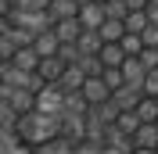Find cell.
Returning <instances> with one entry per match:
<instances>
[{"label":"cell","mask_w":158,"mask_h":154,"mask_svg":"<svg viewBox=\"0 0 158 154\" xmlns=\"http://www.w3.org/2000/svg\"><path fill=\"white\" fill-rule=\"evenodd\" d=\"M7 86L36 147L158 154V0H11Z\"/></svg>","instance_id":"1"}]
</instances>
